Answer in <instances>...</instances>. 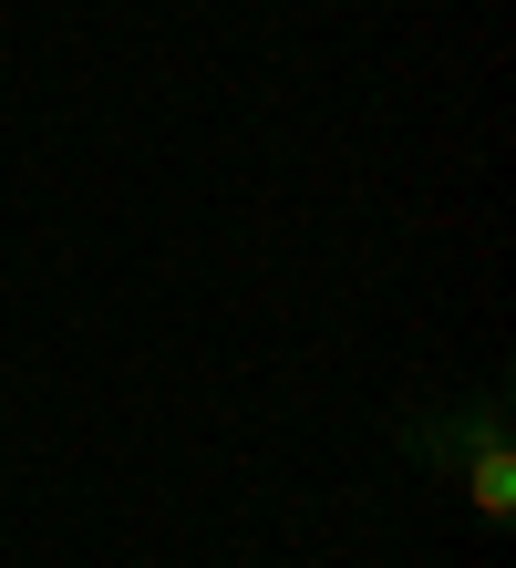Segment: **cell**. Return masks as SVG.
<instances>
[{
	"label": "cell",
	"mask_w": 516,
	"mask_h": 568,
	"mask_svg": "<svg viewBox=\"0 0 516 568\" xmlns=\"http://www.w3.org/2000/svg\"><path fill=\"white\" fill-rule=\"evenodd\" d=\"M444 486H465V507L486 517V527H516V455L506 445H486V455H465Z\"/></svg>",
	"instance_id": "cell-2"
},
{
	"label": "cell",
	"mask_w": 516,
	"mask_h": 568,
	"mask_svg": "<svg viewBox=\"0 0 516 568\" xmlns=\"http://www.w3.org/2000/svg\"><path fill=\"white\" fill-rule=\"evenodd\" d=\"M393 445L424 465V476H455L465 455L506 445V383H475L465 404H434V414H393Z\"/></svg>",
	"instance_id": "cell-1"
}]
</instances>
